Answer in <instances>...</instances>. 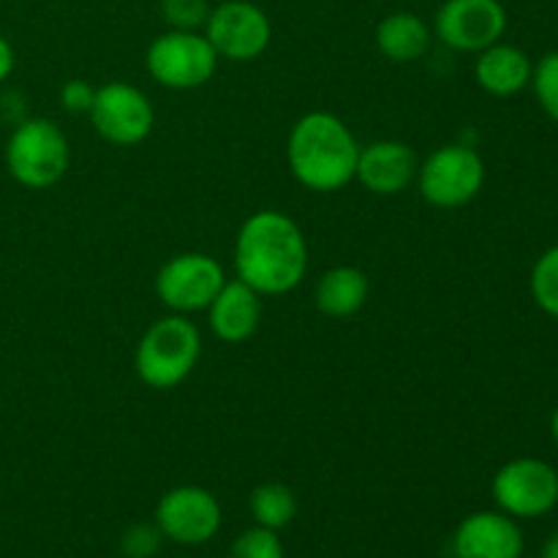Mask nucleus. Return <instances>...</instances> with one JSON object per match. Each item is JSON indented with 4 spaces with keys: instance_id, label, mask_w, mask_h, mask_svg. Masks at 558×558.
Wrapping results in <instances>:
<instances>
[{
    "instance_id": "nucleus-22",
    "label": "nucleus",
    "mask_w": 558,
    "mask_h": 558,
    "mask_svg": "<svg viewBox=\"0 0 558 558\" xmlns=\"http://www.w3.org/2000/svg\"><path fill=\"white\" fill-rule=\"evenodd\" d=\"M532 87L543 112L558 123V49L556 52L545 54V58L534 65Z\"/></svg>"
},
{
    "instance_id": "nucleus-26",
    "label": "nucleus",
    "mask_w": 558,
    "mask_h": 558,
    "mask_svg": "<svg viewBox=\"0 0 558 558\" xmlns=\"http://www.w3.org/2000/svg\"><path fill=\"white\" fill-rule=\"evenodd\" d=\"M14 65H16L14 47H11V44L5 41L3 36H0V85H3V82L9 80L11 71H14Z\"/></svg>"
},
{
    "instance_id": "nucleus-16",
    "label": "nucleus",
    "mask_w": 558,
    "mask_h": 558,
    "mask_svg": "<svg viewBox=\"0 0 558 558\" xmlns=\"http://www.w3.org/2000/svg\"><path fill=\"white\" fill-rule=\"evenodd\" d=\"M532 74L534 65L529 54L512 44H490L488 49L477 52V60H474V80L485 93L499 98L515 96L523 87L532 85Z\"/></svg>"
},
{
    "instance_id": "nucleus-17",
    "label": "nucleus",
    "mask_w": 558,
    "mask_h": 558,
    "mask_svg": "<svg viewBox=\"0 0 558 558\" xmlns=\"http://www.w3.org/2000/svg\"><path fill=\"white\" fill-rule=\"evenodd\" d=\"M430 41H434V33H430L428 22L412 11L387 14L376 25V47L392 63H414V60L425 58Z\"/></svg>"
},
{
    "instance_id": "nucleus-5",
    "label": "nucleus",
    "mask_w": 558,
    "mask_h": 558,
    "mask_svg": "<svg viewBox=\"0 0 558 558\" xmlns=\"http://www.w3.org/2000/svg\"><path fill=\"white\" fill-rule=\"evenodd\" d=\"M145 65L158 85L169 90H196L218 69V54L199 31H167L147 47Z\"/></svg>"
},
{
    "instance_id": "nucleus-2",
    "label": "nucleus",
    "mask_w": 558,
    "mask_h": 558,
    "mask_svg": "<svg viewBox=\"0 0 558 558\" xmlns=\"http://www.w3.org/2000/svg\"><path fill=\"white\" fill-rule=\"evenodd\" d=\"M360 145L349 125L330 112H308L292 125L287 161L300 185L332 194L349 185L357 172Z\"/></svg>"
},
{
    "instance_id": "nucleus-20",
    "label": "nucleus",
    "mask_w": 558,
    "mask_h": 558,
    "mask_svg": "<svg viewBox=\"0 0 558 558\" xmlns=\"http://www.w3.org/2000/svg\"><path fill=\"white\" fill-rule=\"evenodd\" d=\"M529 283H532L534 303H537L545 314L558 319V245L545 251V254L534 262Z\"/></svg>"
},
{
    "instance_id": "nucleus-12",
    "label": "nucleus",
    "mask_w": 558,
    "mask_h": 558,
    "mask_svg": "<svg viewBox=\"0 0 558 558\" xmlns=\"http://www.w3.org/2000/svg\"><path fill=\"white\" fill-rule=\"evenodd\" d=\"M221 505L199 485H180L167 490L156 507V526L163 539L178 545H205L221 529Z\"/></svg>"
},
{
    "instance_id": "nucleus-28",
    "label": "nucleus",
    "mask_w": 558,
    "mask_h": 558,
    "mask_svg": "<svg viewBox=\"0 0 558 558\" xmlns=\"http://www.w3.org/2000/svg\"><path fill=\"white\" fill-rule=\"evenodd\" d=\"M550 434H554V441L558 445V407H556L554 417H550Z\"/></svg>"
},
{
    "instance_id": "nucleus-18",
    "label": "nucleus",
    "mask_w": 558,
    "mask_h": 558,
    "mask_svg": "<svg viewBox=\"0 0 558 558\" xmlns=\"http://www.w3.org/2000/svg\"><path fill=\"white\" fill-rule=\"evenodd\" d=\"M368 276L360 267L338 265L327 270L316 283V308L330 319H349L368 300Z\"/></svg>"
},
{
    "instance_id": "nucleus-11",
    "label": "nucleus",
    "mask_w": 558,
    "mask_h": 558,
    "mask_svg": "<svg viewBox=\"0 0 558 558\" xmlns=\"http://www.w3.org/2000/svg\"><path fill=\"white\" fill-rule=\"evenodd\" d=\"M507 31V9L501 0H445L436 11L434 33L456 52H483L501 41Z\"/></svg>"
},
{
    "instance_id": "nucleus-9",
    "label": "nucleus",
    "mask_w": 558,
    "mask_h": 558,
    "mask_svg": "<svg viewBox=\"0 0 558 558\" xmlns=\"http://www.w3.org/2000/svg\"><path fill=\"white\" fill-rule=\"evenodd\" d=\"M490 490L510 518H543L558 505V472L539 458H515L496 472Z\"/></svg>"
},
{
    "instance_id": "nucleus-13",
    "label": "nucleus",
    "mask_w": 558,
    "mask_h": 558,
    "mask_svg": "<svg viewBox=\"0 0 558 558\" xmlns=\"http://www.w3.org/2000/svg\"><path fill=\"white\" fill-rule=\"evenodd\" d=\"M417 153L398 140H379L360 147L354 180L376 196H396L417 180Z\"/></svg>"
},
{
    "instance_id": "nucleus-3",
    "label": "nucleus",
    "mask_w": 558,
    "mask_h": 558,
    "mask_svg": "<svg viewBox=\"0 0 558 558\" xmlns=\"http://www.w3.org/2000/svg\"><path fill=\"white\" fill-rule=\"evenodd\" d=\"M202 354V336L183 314L153 322L136 343V376L153 390H172L194 374Z\"/></svg>"
},
{
    "instance_id": "nucleus-7",
    "label": "nucleus",
    "mask_w": 558,
    "mask_h": 558,
    "mask_svg": "<svg viewBox=\"0 0 558 558\" xmlns=\"http://www.w3.org/2000/svg\"><path fill=\"white\" fill-rule=\"evenodd\" d=\"M205 38L218 58L248 63L270 47V16L251 0H223L205 22Z\"/></svg>"
},
{
    "instance_id": "nucleus-6",
    "label": "nucleus",
    "mask_w": 558,
    "mask_h": 558,
    "mask_svg": "<svg viewBox=\"0 0 558 558\" xmlns=\"http://www.w3.org/2000/svg\"><path fill=\"white\" fill-rule=\"evenodd\" d=\"M417 185L428 205L441 210L463 207L483 191L485 161L469 145H441L420 163Z\"/></svg>"
},
{
    "instance_id": "nucleus-24",
    "label": "nucleus",
    "mask_w": 558,
    "mask_h": 558,
    "mask_svg": "<svg viewBox=\"0 0 558 558\" xmlns=\"http://www.w3.org/2000/svg\"><path fill=\"white\" fill-rule=\"evenodd\" d=\"M161 543L163 534L156 523H134L131 529H125L120 548L129 558H153L161 550Z\"/></svg>"
},
{
    "instance_id": "nucleus-19",
    "label": "nucleus",
    "mask_w": 558,
    "mask_h": 558,
    "mask_svg": "<svg viewBox=\"0 0 558 558\" xmlns=\"http://www.w3.org/2000/svg\"><path fill=\"white\" fill-rule=\"evenodd\" d=\"M251 515H254L256 526L270 529V532H281L298 515V496L289 485L283 483H265L251 494Z\"/></svg>"
},
{
    "instance_id": "nucleus-21",
    "label": "nucleus",
    "mask_w": 558,
    "mask_h": 558,
    "mask_svg": "<svg viewBox=\"0 0 558 558\" xmlns=\"http://www.w3.org/2000/svg\"><path fill=\"white\" fill-rule=\"evenodd\" d=\"M158 9L169 31H199L210 16L207 0H158Z\"/></svg>"
},
{
    "instance_id": "nucleus-15",
    "label": "nucleus",
    "mask_w": 558,
    "mask_h": 558,
    "mask_svg": "<svg viewBox=\"0 0 558 558\" xmlns=\"http://www.w3.org/2000/svg\"><path fill=\"white\" fill-rule=\"evenodd\" d=\"M262 319V294L240 278L227 281L221 292L207 305V322L223 343H243L256 332Z\"/></svg>"
},
{
    "instance_id": "nucleus-23",
    "label": "nucleus",
    "mask_w": 558,
    "mask_h": 558,
    "mask_svg": "<svg viewBox=\"0 0 558 558\" xmlns=\"http://www.w3.org/2000/svg\"><path fill=\"white\" fill-rule=\"evenodd\" d=\"M229 558H283V545L278 532L254 526L234 539Z\"/></svg>"
},
{
    "instance_id": "nucleus-8",
    "label": "nucleus",
    "mask_w": 558,
    "mask_h": 558,
    "mask_svg": "<svg viewBox=\"0 0 558 558\" xmlns=\"http://www.w3.org/2000/svg\"><path fill=\"white\" fill-rule=\"evenodd\" d=\"M87 114L96 134L118 147H134L145 142L156 123L150 98L129 82H107L96 87V101Z\"/></svg>"
},
{
    "instance_id": "nucleus-1",
    "label": "nucleus",
    "mask_w": 558,
    "mask_h": 558,
    "mask_svg": "<svg viewBox=\"0 0 558 558\" xmlns=\"http://www.w3.org/2000/svg\"><path fill=\"white\" fill-rule=\"evenodd\" d=\"M234 270L254 292L287 294L308 270V243L294 218L259 210L245 218L234 240Z\"/></svg>"
},
{
    "instance_id": "nucleus-25",
    "label": "nucleus",
    "mask_w": 558,
    "mask_h": 558,
    "mask_svg": "<svg viewBox=\"0 0 558 558\" xmlns=\"http://www.w3.org/2000/svg\"><path fill=\"white\" fill-rule=\"evenodd\" d=\"M96 101V87L85 80H69L60 87V104L71 114H87Z\"/></svg>"
},
{
    "instance_id": "nucleus-10",
    "label": "nucleus",
    "mask_w": 558,
    "mask_h": 558,
    "mask_svg": "<svg viewBox=\"0 0 558 558\" xmlns=\"http://www.w3.org/2000/svg\"><path fill=\"white\" fill-rule=\"evenodd\" d=\"M223 283H227L223 267L213 256L191 251V254L172 256L158 270L156 294L169 311L185 316L207 311V305L216 300Z\"/></svg>"
},
{
    "instance_id": "nucleus-14",
    "label": "nucleus",
    "mask_w": 558,
    "mask_h": 558,
    "mask_svg": "<svg viewBox=\"0 0 558 558\" xmlns=\"http://www.w3.org/2000/svg\"><path fill=\"white\" fill-rule=\"evenodd\" d=\"M456 558H521L523 534L507 512H474L452 537Z\"/></svg>"
},
{
    "instance_id": "nucleus-4",
    "label": "nucleus",
    "mask_w": 558,
    "mask_h": 558,
    "mask_svg": "<svg viewBox=\"0 0 558 558\" xmlns=\"http://www.w3.org/2000/svg\"><path fill=\"white\" fill-rule=\"evenodd\" d=\"M69 161V140L49 118H25L5 142V169L25 189H52L63 180Z\"/></svg>"
},
{
    "instance_id": "nucleus-27",
    "label": "nucleus",
    "mask_w": 558,
    "mask_h": 558,
    "mask_svg": "<svg viewBox=\"0 0 558 558\" xmlns=\"http://www.w3.org/2000/svg\"><path fill=\"white\" fill-rule=\"evenodd\" d=\"M543 558H558V532L543 545Z\"/></svg>"
}]
</instances>
